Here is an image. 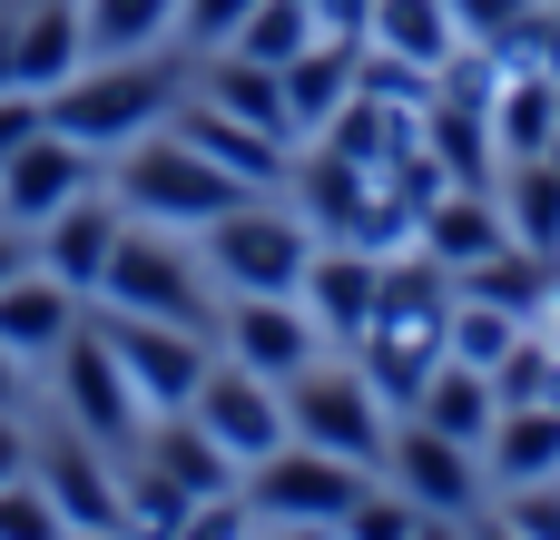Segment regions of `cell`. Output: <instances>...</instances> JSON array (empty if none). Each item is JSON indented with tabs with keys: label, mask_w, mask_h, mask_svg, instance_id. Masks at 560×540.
<instances>
[{
	"label": "cell",
	"mask_w": 560,
	"mask_h": 540,
	"mask_svg": "<svg viewBox=\"0 0 560 540\" xmlns=\"http://www.w3.org/2000/svg\"><path fill=\"white\" fill-rule=\"evenodd\" d=\"M443 334H453V266H433L423 246L384 256V285H374V315L354 334V364H364V384L394 413H413L423 374L443 364Z\"/></svg>",
	"instance_id": "1"
},
{
	"label": "cell",
	"mask_w": 560,
	"mask_h": 540,
	"mask_svg": "<svg viewBox=\"0 0 560 540\" xmlns=\"http://www.w3.org/2000/svg\"><path fill=\"white\" fill-rule=\"evenodd\" d=\"M187 79H197V69H177L167 49H138V59H79L39 108H49V128H59V138H79V148L118 157L128 138H148V128H167V118H177Z\"/></svg>",
	"instance_id": "2"
},
{
	"label": "cell",
	"mask_w": 560,
	"mask_h": 540,
	"mask_svg": "<svg viewBox=\"0 0 560 540\" xmlns=\"http://www.w3.org/2000/svg\"><path fill=\"white\" fill-rule=\"evenodd\" d=\"M108 197H118L138 226H177V236H197V226H217L226 207L266 197V187L226 177V167H217L207 148H187L177 128H148V138H128V148L108 157Z\"/></svg>",
	"instance_id": "3"
},
{
	"label": "cell",
	"mask_w": 560,
	"mask_h": 540,
	"mask_svg": "<svg viewBox=\"0 0 560 540\" xmlns=\"http://www.w3.org/2000/svg\"><path fill=\"white\" fill-rule=\"evenodd\" d=\"M197 256L217 275V295H295L305 285V256H315V226L285 187L226 207L217 226H197Z\"/></svg>",
	"instance_id": "4"
},
{
	"label": "cell",
	"mask_w": 560,
	"mask_h": 540,
	"mask_svg": "<svg viewBox=\"0 0 560 540\" xmlns=\"http://www.w3.org/2000/svg\"><path fill=\"white\" fill-rule=\"evenodd\" d=\"M98 305H118V315H158V325H197V334H217V315H226L207 256H197L177 226H138V216H128V236H118V256H108Z\"/></svg>",
	"instance_id": "5"
},
{
	"label": "cell",
	"mask_w": 560,
	"mask_h": 540,
	"mask_svg": "<svg viewBox=\"0 0 560 540\" xmlns=\"http://www.w3.org/2000/svg\"><path fill=\"white\" fill-rule=\"evenodd\" d=\"M364 492H374V472L345 453H315V443H276L266 462H246L256 531H345Z\"/></svg>",
	"instance_id": "6"
},
{
	"label": "cell",
	"mask_w": 560,
	"mask_h": 540,
	"mask_svg": "<svg viewBox=\"0 0 560 540\" xmlns=\"http://www.w3.org/2000/svg\"><path fill=\"white\" fill-rule=\"evenodd\" d=\"M49 394H59V423H79L98 453H138L148 403H138V384H128L118 344L98 334V315H79V325H69V344L49 354Z\"/></svg>",
	"instance_id": "7"
},
{
	"label": "cell",
	"mask_w": 560,
	"mask_h": 540,
	"mask_svg": "<svg viewBox=\"0 0 560 540\" xmlns=\"http://www.w3.org/2000/svg\"><path fill=\"white\" fill-rule=\"evenodd\" d=\"M285 433L374 472V462H384V443H394V403L364 384V364H325V354H315L305 374H285Z\"/></svg>",
	"instance_id": "8"
},
{
	"label": "cell",
	"mask_w": 560,
	"mask_h": 540,
	"mask_svg": "<svg viewBox=\"0 0 560 540\" xmlns=\"http://www.w3.org/2000/svg\"><path fill=\"white\" fill-rule=\"evenodd\" d=\"M374 472H384L394 492H413L433 521H472V512H492V472H482V453L453 443V433H433L423 413H394V443H384Z\"/></svg>",
	"instance_id": "9"
},
{
	"label": "cell",
	"mask_w": 560,
	"mask_h": 540,
	"mask_svg": "<svg viewBox=\"0 0 560 540\" xmlns=\"http://www.w3.org/2000/svg\"><path fill=\"white\" fill-rule=\"evenodd\" d=\"M98 334L118 344V364H128L148 423H158V413H187L197 384H207V364H217V334H197V325H158V315H118V305H98Z\"/></svg>",
	"instance_id": "10"
},
{
	"label": "cell",
	"mask_w": 560,
	"mask_h": 540,
	"mask_svg": "<svg viewBox=\"0 0 560 540\" xmlns=\"http://www.w3.org/2000/svg\"><path fill=\"white\" fill-rule=\"evenodd\" d=\"M30 482L49 492L59 531H98V540L128 531V502H118V453H98L79 423H59L49 443H30Z\"/></svg>",
	"instance_id": "11"
},
{
	"label": "cell",
	"mask_w": 560,
	"mask_h": 540,
	"mask_svg": "<svg viewBox=\"0 0 560 540\" xmlns=\"http://www.w3.org/2000/svg\"><path fill=\"white\" fill-rule=\"evenodd\" d=\"M217 354L246 364V374H266V384H285V374H305L325 354V325L305 315V295H226Z\"/></svg>",
	"instance_id": "12"
},
{
	"label": "cell",
	"mask_w": 560,
	"mask_h": 540,
	"mask_svg": "<svg viewBox=\"0 0 560 540\" xmlns=\"http://www.w3.org/2000/svg\"><path fill=\"white\" fill-rule=\"evenodd\" d=\"M118 236H128V207H118V197H108V177H98L89 197H69L59 216H39V226H30V256H39V266H49L69 295H89V305H98Z\"/></svg>",
	"instance_id": "13"
},
{
	"label": "cell",
	"mask_w": 560,
	"mask_h": 540,
	"mask_svg": "<svg viewBox=\"0 0 560 540\" xmlns=\"http://www.w3.org/2000/svg\"><path fill=\"white\" fill-rule=\"evenodd\" d=\"M108 177V157L98 148H79V138H59V128H39V138H20L10 157H0V216L10 226H39V216H59L69 197H89Z\"/></svg>",
	"instance_id": "14"
},
{
	"label": "cell",
	"mask_w": 560,
	"mask_h": 540,
	"mask_svg": "<svg viewBox=\"0 0 560 540\" xmlns=\"http://www.w3.org/2000/svg\"><path fill=\"white\" fill-rule=\"evenodd\" d=\"M187 413H197L236 462H266L276 443H295V433H285V384H266V374H246V364H226V354L207 364V384H197Z\"/></svg>",
	"instance_id": "15"
},
{
	"label": "cell",
	"mask_w": 560,
	"mask_h": 540,
	"mask_svg": "<svg viewBox=\"0 0 560 540\" xmlns=\"http://www.w3.org/2000/svg\"><path fill=\"white\" fill-rule=\"evenodd\" d=\"M374 285H384V256L374 246H345V236H315V256H305V315L325 325V344H354L364 334V315H374Z\"/></svg>",
	"instance_id": "16"
},
{
	"label": "cell",
	"mask_w": 560,
	"mask_h": 540,
	"mask_svg": "<svg viewBox=\"0 0 560 540\" xmlns=\"http://www.w3.org/2000/svg\"><path fill=\"white\" fill-rule=\"evenodd\" d=\"M187 148H207L226 177H246V187H285V167H295V138H266V128H246V118H226L217 98H197V79H187V98H177V118H167Z\"/></svg>",
	"instance_id": "17"
},
{
	"label": "cell",
	"mask_w": 560,
	"mask_h": 540,
	"mask_svg": "<svg viewBox=\"0 0 560 540\" xmlns=\"http://www.w3.org/2000/svg\"><path fill=\"white\" fill-rule=\"evenodd\" d=\"M79 315H89V295H69L39 256L0 285V344H10L20 364H49V354L69 344V325H79Z\"/></svg>",
	"instance_id": "18"
},
{
	"label": "cell",
	"mask_w": 560,
	"mask_h": 540,
	"mask_svg": "<svg viewBox=\"0 0 560 540\" xmlns=\"http://www.w3.org/2000/svg\"><path fill=\"white\" fill-rule=\"evenodd\" d=\"M354 79H364V39H354V30H315V39L285 59V118H295V138H315V128L354 98Z\"/></svg>",
	"instance_id": "19"
},
{
	"label": "cell",
	"mask_w": 560,
	"mask_h": 540,
	"mask_svg": "<svg viewBox=\"0 0 560 540\" xmlns=\"http://www.w3.org/2000/svg\"><path fill=\"white\" fill-rule=\"evenodd\" d=\"M413 246L433 256V266H482V256H502L512 246V226H502V197L492 187H443L423 216H413Z\"/></svg>",
	"instance_id": "20"
},
{
	"label": "cell",
	"mask_w": 560,
	"mask_h": 540,
	"mask_svg": "<svg viewBox=\"0 0 560 540\" xmlns=\"http://www.w3.org/2000/svg\"><path fill=\"white\" fill-rule=\"evenodd\" d=\"M138 453H148V462H158V472H167V482H177L187 502L246 492V462H236V453H226V443H217V433H207L197 413H158V423L138 433Z\"/></svg>",
	"instance_id": "21"
},
{
	"label": "cell",
	"mask_w": 560,
	"mask_h": 540,
	"mask_svg": "<svg viewBox=\"0 0 560 540\" xmlns=\"http://www.w3.org/2000/svg\"><path fill=\"white\" fill-rule=\"evenodd\" d=\"M315 138H325V148H345L354 167H374V177H384L404 148H423V108H413V98H384V89H364V79H354V98H345Z\"/></svg>",
	"instance_id": "22"
},
{
	"label": "cell",
	"mask_w": 560,
	"mask_h": 540,
	"mask_svg": "<svg viewBox=\"0 0 560 540\" xmlns=\"http://www.w3.org/2000/svg\"><path fill=\"white\" fill-rule=\"evenodd\" d=\"M79 59H89L79 0H30V10H10V79H20L30 98H49Z\"/></svg>",
	"instance_id": "23"
},
{
	"label": "cell",
	"mask_w": 560,
	"mask_h": 540,
	"mask_svg": "<svg viewBox=\"0 0 560 540\" xmlns=\"http://www.w3.org/2000/svg\"><path fill=\"white\" fill-rule=\"evenodd\" d=\"M197 98H217L226 118H246V128H266V138H295V118H285V69H266V59H246V49H207V59H197Z\"/></svg>",
	"instance_id": "24"
},
{
	"label": "cell",
	"mask_w": 560,
	"mask_h": 540,
	"mask_svg": "<svg viewBox=\"0 0 560 540\" xmlns=\"http://www.w3.org/2000/svg\"><path fill=\"white\" fill-rule=\"evenodd\" d=\"M413 413L433 423V433H453V443H492V423H502V394H492V374L482 364H463V354H443L433 374H423V394H413Z\"/></svg>",
	"instance_id": "25"
},
{
	"label": "cell",
	"mask_w": 560,
	"mask_h": 540,
	"mask_svg": "<svg viewBox=\"0 0 560 540\" xmlns=\"http://www.w3.org/2000/svg\"><path fill=\"white\" fill-rule=\"evenodd\" d=\"M364 49H394L413 69H443L463 49V20H453V0H374L364 10Z\"/></svg>",
	"instance_id": "26"
},
{
	"label": "cell",
	"mask_w": 560,
	"mask_h": 540,
	"mask_svg": "<svg viewBox=\"0 0 560 540\" xmlns=\"http://www.w3.org/2000/svg\"><path fill=\"white\" fill-rule=\"evenodd\" d=\"M492 197H502L512 246H532V256H551V266H560V167H551V157H502Z\"/></svg>",
	"instance_id": "27"
},
{
	"label": "cell",
	"mask_w": 560,
	"mask_h": 540,
	"mask_svg": "<svg viewBox=\"0 0 560 540\" xmlns=\"http://www.w3.org/2000/svg\"><path fill=\"white\" fill-rule=\"evenodd\" d=\"M492 482H551L560 472V403H502L492 443H482Z\"/></svg>",
	"instance_id": "28"
},
{
	"label": "cell",
	"mask_w": 560,
	"mask_h": 540,
	"mask_svg": "<svg viewBox=\"0 0 560 540\" xmlns=\"http://www.w3.org/2000/svg\"><path fill=\"white\" fill-rule=\"evenodd\" d=\"M423 148L443 157L453 187H492L502 177V148H492V118L463 108V98H423Z\"/></svg>",
	"instance_id": "29"
},
{
	"label": "cell",
	"mask_w": 560,
	"mask_h": 540,
	"mask_svg": "<svg viewBox=\"0 0 560 540\" xmlns=\"http://www.w3.org/2000/svg\"><path fill=\"white\" fill-rule=\"evenodd\" d=\"M177 10H187V0H79L89 59H138V49H167V39H177Z\"/></svg>",
	"instance_id": "30"
},
{
	"label": "cell",
	"mask_w": 560,
	"mask_h": 540,
	"mask_svg": "<svg viewBox=\"0 0 560 540\" xmlns=\"http://www.w3.org/2000/svg\"><path fill=\"white\" fill-rule=\"evenodd\" d=\"M551 128H560V79H502V98H492V148L502 157H541L551 148Z\"/></svg>",
	"instance_id": "31"
},
{
	"label": "cell",
	"mask_w": 560,
	"mask_h": 540,
	"mask_svg": "<svg viewBox=\"0 0 560 540\" xmlns=\"http://www.w3.org/2000/svg\"><path fill=\"white\" fill-rule=\"evenodd\" d=\"M118 502H128V531H167L187 540V521H197V502L148 462V453H118Z\"/></svg>",
	"instance_id": "32"
},
{
	"label": "cell",
	"mask_w": 560,
	"mask_h": 540,
	"mask_svg": "<svg viewBox=\"0 0 560 540\" xmlns=\"http://www.w3.org/2000/svg\"><path fill=\"white\" fill-rule=\"evenodd\" d=\"M522 334H532V325H522L512 305H492V295H463V285H453V334H443V354H463V364H482V374H492Z\"/></svg>",
	"instance_id": "33"
},
{
	"label": "cell",
	"mask_w": 560,
	"mask_h": 540,
	"mask_svg": "<svg viewBox=\"0 0 560 540\" xmlns=\"http://www.w3.org/2000/svg\"><path fill=\"white\" fill-rule=\"evenodd\" d=\"M315 30H325V10H315V0H256V10H246V30H236L226 49H246V59L285 69V59H295V49L315 39Z\"/></svg>",
	"instance_id": "34"
},
{
	"label": "cell",
	"mask_w": 560,
	"mask_h": 540,
	"mask_svg": "<svg viewBox=\"0 0 560 540\" xmlns=\"http://www.w3.org/2000/svg\"><path fill=\"white\" fill-rule=\"evenodd\" d=\"M492 49H502V69H522V79H560V10H551V0H541V10H522Z\"/></svg>",
	"instance_id": "35"
},
{
	"label": "cell",
	"mask_w": 560,
	"mask_h": 540,
	"mask_svg": "<svg viewBox=\"0 0 560 540\" xmlns=\"http://www.w3.org/2000/svg\"><path fill=\"white\" fill-rule=\"evenodd\" d=\"M492 521L522 540H560V472L551 482H492Z\"/></svg>",
	"instance_id": "36"
},
{
	"label": "cell",
	"mask_w": 560,
	"mask_h": 540,
	"mask_svg": "<svg viewBox=\"0 0 560 540\" xmlns=\"http://www.w3.org/2000/svg\"><path fill=\"white\" fill-rule=\"evenodd\" d=\"M345 531H354V540H413V531H433V512H423L413 492H384V482H374V492L354 502V521H345Z\"/></svg>",
	"instance_id": "37"
},
{
	"label": "cell",
	"mask_w": 560,
	"mask_h": 540,
	"mask_svg": "<svg viewBox=\"0 0 560 540\" xmlns=\"http://www.w3.org/2000/svg\"><path fill=\"white\" fill-rule=\"evenodd\" d=\"M246 10H256V0H187V10H177V49H187V59L226 49V39L246 30Z\"/></svg>",
	"instance_id": "38"
},
{
	"label": "cell",
	"mask_w": 560,
	"mask_h": 540,
	"mask_svg": "<svg viewBox=\"0 0 560 540\" xmlns=\"http://www.w3.org/2000/svg\"><path fill=\"white\" fill-rule=\"evenodd\" d=\"M0 531H20V540H49V531H59V512H49V492H39L30 472L0 482Z\"/></svg>",
	"instance_id": "39"
},
{
	"label": "cell",
	"mask_w": 560,
	"mask_h": 540,
	"mask_svg": "<svg viewBox=\"0 0 560 540\" xmlns=\"http://www.w3.org/2000/svg\"><path fill=\"white\" fill-rule=\"evenodd\" d=\"M522 10H541V0H453V20H463V39H502Z\"/></svg>",
	"instance_id": "40"
},
{
	"label": "cell",
	"mask_w": 560,
	"mask_h": 540,
	"mask_svg": "<svg viewBox=\"0 0 560 540\" xmlns=\"http://www.w3.org/2000/svg\"><path fill=\"white\" fill-rule=\"evenodd\" d=\"M39 128H49V108H39L30 89H0V157H10L20 138H39Z\"/></svg>",
	"instance_id": "41"
},
{
	"label": "cell",
	"mask_w": 560,
	"mask_h": 540,
	"mask_svg": "<svg viewBox=\"0 0 560 540\" xmlns=\"http://www.w3.org/2000/svg\"><path fill=\"white\" fill-rule=\"evenodd\" d=\"M10 472H30V423H20V413H0V482H10Z\"/></svg>",
	"instance_id": "42"
},
{
	"label": "cell",
	"mask_w": 560,
	"mask_h": 540,
	"mask_svg": "<svg viewBox=\"0 0 560 540\" xmlns=\"http://www.w3.org/2000/svg\"><path fill=\"white\" fill-rule=\"evenodd\" d=\"M20 266H30V226H10V216H0V285H10Z\"/></svg>",
	"instance_id": "43"
},
{
	"label": "cell",
	"mask_w": 560,
	"mask_h": 540,
	"mask_svg": "<svg viewBox=\"0 0 560 540\" xmlns=\"http://www.w3.org/2000/svg\"><path fill=\"white\" fill-rule=\"evenodd\" d=\"M20 394H30V364H20V354L0 344V413H20Z\"/></svg>",
	"instance_id": "44"
},
{
	"label": "cell",
	"mask_w": 560,
	"mask_h": 540,
	"mask_svg": "<svg viewBox=\"0 0 560 540\" xmlns=\"http://www.w3.org/2000/svg\"><path fill=\"white\" fill-rule=\"evenodd\" d=\"M0 89H20V79H10V10H0Z\"/></svg>",
	"instance_id": "45"
},
{
	"label": "cell",
	"mask_w": 560,
	"mask_h": 540,
	"mask_svg": "<svg viewBox=\"0 0 560 540\" xmlns=\"http://www.w3.org/2000/svg\"><path fill=\"white\" fill-rule=\"evenodd\" d=\"M541 157H551V167H560V128H551V148H541Z\"/></svg>",
	"instance_id": "46"
},
{
	"label": "cell",
	"mask_w": 560,
	"mask_h": 540,
	"mask_svg": "<svg viewBox=\"0 0 560 540\" xmlns=\"http://www.w3.org/2000/svg\"><path fill=\"white\" fill-rule=\"evenodd\" d=\"M551 10H560V0H551Z\"/></svg>",
	"instance_id": "47"
}]
</instances>
